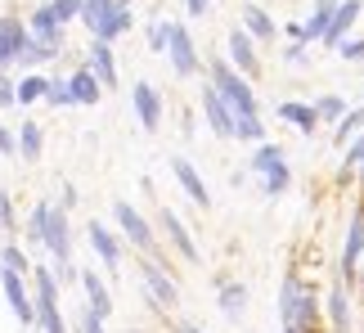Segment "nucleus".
I'll use <instances>...</instances> for the list:
<instances>
[{"label":"nucleus","mask_w":364,"mask_h":333,"mask_svg":"<svg viewBox=\"0 0 364 333\" xmlns=\"http://www.w3.org/2000/svg\"><path fill=\"white\" fill-rule=\"evenodd\" d=\"M207 86H212L220 100L230 104V113L234 117H243V113H257V90H252V81L243 73H234V68L225 59H212V68H207Z\"/></svg>","instance_id":"1"},{"label":"nucleus","mask_w":364,"mask_h":333,"mask_svg":"<svg viewBox=\"0 0 364 333\" xmlns=\"http://www.w3.org/2000/svg\"><path fill=\"white\" fill-rule=\"evenodd\" d=\"M315 311H319L315 293H311V288H306V284L297 280V275H288V280H284V293H279V315H284V324L301 329V333H311Z\"/></svg>","instance_id":"2"},{"label":"nucleus","mask_w":364,"mask_h":333,"mask_svg":"<svg viewBox=\"0 0 364 333\" xmlns=\"http://www.w3.org/2000/svg\"><path fill=\"white\" fill-rule=\"evenodd\" d=\"M41 243L50 248L54 257H59V280H73V230H68V212L59 207V212H54L50 207V221H46V234H41Z\"/></svg>","instance_id":"3"},{"label":"nucleus","mask_w":364,"mask_h":333,"mask_svg":"<svg viewBox=\"0 0 364 333\" xmlns=\"http://www.w3.org/2000/svg\"><path fill=\"white\" fill-rule=\"evenodd\" d=\"M139 280H144V288H149V297H153V307L158 311H176L180 307V288H176V280H171V270H162V261H144L139 266Z\"/></svg>","instance_id":"4"},{"label":"nucleus","mask_w":364,"mask_h":333,"mask_svg":"<svg viewBox=\"0 0 364 333\" xmlns=\"http://www.w3.org/2000/svg\"><path fill=\"white\" fill-rule=\"evenodd\" d=\"M36 320L41 333H68L63 329V315H59V288H54V275L50 270H36Z\"/></svg>","instance_id":"5"},{"label":"nucleus","mask_w":364,"mask_h":333,"mask_svg":"<svg viewBox=\"0 0 364 333\" xmlns=\"http://www.w3.org/2000/svg\"><path fill=\"white\" fill-rule=\"evenodd\" d=\"M113 216H117L122 234H126V239H131V248H139V253H149L153 261H158V239H153V226H149V221L139 216L131 203H122V199L113 203Z\"/></svg>","instance_id":"6"},{"label":"nucleus","mask_w":364,"mask_h":333,"mask_svg":"<svg viewBox=\"0 0 364 333\" xmlns=\"http://www.w3.org/2000/svg\"><path fill=\"white\" fill-rule=\"evenodd\" d=\"M166 59H171L176 77H198V50H193V36L185 23H171V32H166Z\"/></svg>","instance_id":"7"},{"label":"nucleus","mask_w":364,"mask_h":333,"mask_svg":"<svg viewBox=\"0 0 364 333\" xmlns=\"http://www.w3.org/2000/svg\"><path fill=\"white\" fill-rule=\"evenodd\" d=\"M360 257H364V207H355L346 221V243H342V275L346 284L360 280Z\"/></svg>","instance_id":"8"},{"label":"nucleus","mask_w":364,"mask_h":333,"mask_svg":"<svg viewBox=\"0 0 364 333\" xmlns=\"http://www.w3.org/2000/svg\"><path fill=\"white\" fill-rule=\"evenodd\" d=\"M158 221H162V230H166V243L176 248V257H180V261H189V266H193V261H198V243H193V234L185 230V221H180V216H176V212H171L166 203H162Z\"/></svg>","instance_id":"9"},{"label":"nucleus","mask_w":364,"mask_h":333,"mask_svg":"<svg viewBox=\"0 0 364 333\" xmlns=\"http://www.w3.org/2000/svg\"><path fill=\"white\" fill-rule=\"evenodd\" d=\"M225 63L234 68V73H243L247 81L261 73V59H257V41H252V36L243 32V27H234V32H230V59H225Z\"/></svg>","instance_id":"10"},{"label":"nucleus","mask_w":364,"mask_h":333,"mask_svg":"<svg viewBox=\"0 0 364 333\" xmlns=\"http://www.w3.org/2000/svg\"><path fill=\"white\" fill-rule=\"evenodd\" d=\"M360 9H364L360 0H338V9H333V23H328V32L319 36V46H324V50H338L342 41H346V32H351V27H355Z\"/></svg>","instance_id":"11"},{"label":"nucleus","mask_w":364,"mask_h":333,"mask_svg":"<svg viewBox=\"0 0 364 333\" xmlns=\"http://www.w3.org/2000/svg\"><path fill=\"white\" fill-rule=\"evenodd\" d=\"M131 104H135V113H139V127L144 131H158L162 127V95L149 86V81H135V90H131Z\"/></svg>","instance_id":"12"},{"label":"nucleus","mask_w":364,"mask_h":333,"mask_svg":"<svg viewBox=\"0 0 364 333\" xmlns=\"http://www.w3.org/2000/svg\"><path fill=\"white\" fill-rule=\"evenodd\" d=\"M203 117H207V127H212L220 140H234V113H230V104L220 100L212 86H203Z\"/></svg>","instance_id":"13"},{"label":"nucleus","mask_w":364,"mask_h":333,"mask_svg":"<svg viewBox=\"0 0 364 333\" xmlns=\"http://www.w3.org/2000/svg\"><path fill=\"white\" fill-rule=\"evenodd\" d=\"M171 176L180 180V189H185L198 207H212V189L203 185V176L193 171V162H189V158H171Z\"/></svg>","instance_id":"14"},{"label":"nucleus","mask_w":364,"mask_h":333,"mask_svg":"<svg viewBox=\"0 0 364 333\" xmlns=\"http://www.w3.org/2000/svg\"><path fill=\"white\" fill-rule=\"evenodd\" d=\"M27 36L41 41L46 50H59V46H63V32H59V23H54L50 5H41V9L32 14V18H27Z\"/></svg>","instance_id":"15"},{"label":"nucleus","mask_w":364,"mask_h":333,"mask_svg":"<svg viewBox=\"0 0 364 333\" xmlns=\"http://www.w3.org/2000/svg\"><path fill=\"white\" fill-rule=\"evenodd\" d=\"M0 280H5V297H9L14 315H18L23 324H32L36 311H32V297H27V288H23V275H18V270H0Z\"/></svg>","instance_id":"16"},{"label":"nucleus","mask_w":364,"mask_h":333,"mask_svg":"<svg viewBox=\"0 0 364 333\" xmlns=\"http://www.w3.org/2000/svg\"><path fill=\"white\" fill-rule=\"evenodd\" d=\"M239 27H243V32L252 36V41H274V32H279V23L270 18V14H265L261 5H252V0H247V5L239 9Z\"/></svg>","instance_id":"17"},{"label":"nucleus","mask_w":364,"mask_h":333,"mask_svg":"<svg viewBox=\"0 0 364 333\" xmlns=\"http://www.w3.org/2000/svg\"><path fill=\"white\" fill-rule=\"evenodd\" d=\"M135 27V18H131V5H122V0H113L108 5V18H104V27L95 32V41H104V46H113L117 36H126Z\"/></svg>","instance_id":"18"},{"label":"nucleus","mask_w":364,"mask_h":333,"mask_svg":"<svg viewBox=\"0 0 364 333\" xmlns=\"http://www.w3.org/2000/svg\"><path fill=\"white\" fill-rule=\"evenodd\" d=\"M90 248L100 253V261H104L108 270H117V266H122V243H117V234H113V230H104L100 221H90Z\"/></svg>","instance_id":"19"},{"label":"nucleus","mask_w":364,"mask_h":333,"mask_svg":"<svg viewBox=\"0 0 364 333\" xmlns=\"http://www.w3.org/2000/svg\"><path fill=\"white\" fill-rule=\"evenodd\" d=\"M23 41H27V27H23L18 18H0V68L18 59Z\"/></svg>","instance_id":"20"},{"label":"nucleus","mask_w":364,"mask_h":333,"mask_svg":"<svg viewBox=\"0 0 364 333\" xmlns=\"http://www.w3.org/2000/svg\"><path fill=\"white\" fill-rule=\"evenodd\" d=\"M81 288H86V297H90V311L100 315V320H108V315H113V297H108V284H104L95 270H81Z\"/></svg>","instance_id":"21"},{"label":"nucleus","mask_w":364,"mask_h":333,"mask_svg":"<svg viewBox=\"0 0 364 333\" xmlns=\"http://www.w3.org/2000/svg\"><path fill=\"white\" fill-rule=\"evenodd\" d=\"M90 73H95V81L108 90V86H117V63H113V50L104 46V41H95L90 46Z\"/></svg>","instance_id":"22"},{"label":"nucleus","mask_w":364,"mask_h":333,"mask_svg":"<svg viewBox=\"0 0 364 333\" xmlns=\"http://www.w3.org/2000/svg\"><path fill=\"white\" fill-rule=\"evenodd\" d=\"M68 90H73V104H100V95H104V86L95 81L90 68H81V73L68 77Z\"/></svg>","instance_id":"23"},{"label":"nucleus","mask_w":364,"mask_h":333,"mask_svg":"<svg viewBox=\"0 0 364 333\" xmlns=\"http://www.w3.org/2000/svg\"><path fill=\"white\" fill-rule=\"evenodd\" d=\"M216 297H220V311H225L230 320H239V315L247 311V288L234 284V280H220L216 284Z\"/></svg>","instance_id":"24"},{"label":"nucleus","mask_w":364,"mask_h":333,"mask_svg":"<svg viewBox=\"0 0 364 333\" xmlns=\"http://www.w3.org/2000/svg\"><path fill=\"white\" fill-rule=\"evenodd\" d=\"M333 9H338V0H315V14L301 23V32H306V46H315V41L328 32V23H333Z\"/></svg>","instance_id":"25"},{"label":"nucleus","mask_w":364,"mask_h":333,"mask_svg":"<svg viewBox=\"0 0 364 333\" xmlns=\"http://www.w3.org/2000/svg\"><path fill=\"white\" fill-rule=\"evenodd\" d=\"M274 113L284 117V122H292L297 131H306V135H311V131L319 127V117H315V108H311V104H292V100H288V104H279Z\"/></svg>","instance_id":"26"},{"label":"nucleus","mask_w":364,"mask_h":333,"mask_svg":"<svg viewBox=\"0 0 364 333\" xmlns=\"http://www.w3.org/2000/svg\"><path fill=\"white\" fill-rule=\"evenodd\" d=\"M364 131V108H346V113L338 117V131H333V144H351L355 140V135Z\"/></svg>","instance_id":"27"},{"label":"nucleus","mask_w":364,"mask_h":333,"mask_svg":"<svg viewBox=\"0 0 364 333\" xmlns=\"http://www.w3.org/2000/svg\"><path fill=\"white\" fill-rule=\"evenodd\" d=\"M328 320H333V329H351V302H346V288L338 284V288H333V293H328Z\"/></svg>","instance_id":"28"},{"label":"nucleus","mask_w":364,"mask_h":333,"mask_svg":"<svg viewBox=\"0 0 364 333\" xmlns=\"http://www.w3.org/2000/svg\"><path fill=\"white\" fill-rule=\"evenodd\" d=\"M279 162H284V149L265 140V144H257V154H252V162H247V166H252L257 176H265V171H270V166H279Z\"/></svg>","instance_id":"29"},{"label":"nucleus","mask_w":364,"mask_h":333,"mask_svg":"<svg viewBox=\"0 0 364 333\" xmlns=\"http://www.w3.org/2000/svg\"><path fill=\"white\" fill-rule=\"evenodd\" d=\"M234 135L247 144H265V127H261V117L257 113H243V117H234Z\"/></svg>","instance_id":"30"},{"label":"nucleus","mask_w":364,"mask_h":333,"mask_svg":"<svg viewBox=\"0 0 364 333\" xmlns=\"http://www.w3.org/2000/svg\"><path fill=\"white\" fill-rule=\"evenodd\" d=\"M108 5H113V0H81V14H77V18L86 23L90 32H100L104 18H108Z\"/></svg>","instance_id":"31"},{"label":"nucleus","mask_w":364,"mask_h":333,"mask_svg":"<svg viewBox=\"0 0 364 333\" xmlns=\"http://www.w3.org/2000/svg\"><path fill=\"white\" fill-rule=\"evenodd\" d=\"M311 108H315V117H319V122H338V117L346 113V100H342V95H319Z\"/></svg>","instance_id":"32"},{"label":"nucleus","mask_w":364,"mask_h":333,"mask_svg":"<svg viewBox=\"0 0 364 333\" xmlns=\"http://www.w3.org/2000/svg\"><path fill=\"white\" fill-rule=\"evenodd\" d=\"M46 86H50L46 77H27L23 86H14V104H36V100H46Z\"/></svg>","instance_id":"33"},{"label":"nucleus","mask_w":364,"mask_h":333,"mask_svg":"<svg viewBox=\"0 0 364 333\" xmlns=\"http://www.w3.org/2000/svg\"><path fill=\"white\" fill-rule=\"evenodd\" d=\"M14 144L23 149L27 162H36V158H41V127H36V122H23V135H18Z\"/></svg>","instance_id":"34"},{"label":"nucleus","mask_w":364,"mask_h":333,"mask_svg":"<svg viewBox=\"0 0 364 333\" xmlns=\"http://www.w3.org/2000/svg\"><path fill=\"white\" fill-rule=\"evenodd\" d=\"M261 180H265V194H270V199H279V194L292 185V171H288V162H279V166H270Z\"/></svg>","instance_id":"35"},{"label":"nucleus","mask_w":364,"mask_h":333,"mask_svg":"<svg viewBox=\"0 0 364 333\" xmlns=\"http://www.w3.org/2000/svg\"><path fill=\"white\" fill-rule=\"evenodd\" d=\"M50 14H54V23H73L77 14H81V0H50Z\"/></svg>","instance_id":"36"},{"label":"nucleus","mask_w":364,"mask_h":333,"mask_svg":"<svg viewBox=\"0 0 364 333\" xmlns=\"http://www.w3.org/2000/svg\"><path fill=\"white\" fill-rule=\"evenodd\" d=\"M46 100H50L54 108H68V104H73V90H68V77L50 81V86H46Z\"/></svg>","instance_id":"37"},{"label":"nucleus","mask_w":364,"mask_h":333,"mask_svg":"<svg viewBox=\"0 0 364 333\" xmlns=\"http://www.w3.org/2000/svg\"><path fill=\"white\" fill-rule=\"evenodd\" d=\"M46 221H50V203H36L32 221H27V234H32V243H41V234H46Z\"/></svg>","instance_id":"38"},{"label":"nucleus","mask_w":364,"mask_h":333,"mask_svg":"<svg viewBox=\"0 0 364 333\" xmlns=\"http://www.w3.org/2000/svg\"><path fill=\"white\" fill-rule=\"evenodd\" d=\"M166 32H171V18H158L149 27V46L153 50H166Z\"/></svg>","instance_id":"39"},{"label":"nucleus","mask_w":364,"mask_h":333,"mask_svg":"<svg viewBox=\"0 0 364 333\" xmlns=\"http://www.w3.org/2000/svg\"><path fill=\"white\" fill-rule=\"evenodd\" d=\"M0 266H5V270H27V257H23V248H5V253H0Z\"/></svg>","instance_id":"40"},{"label":"nucleus","mask_w":364,"mask_h":333,"mask_svg":"<svg viewBox=\"0 0 364 333\" xmlns=\"http://www.w3.org/2000/svg\"><path fill=\"white\" fill-rule=\"evenodd\" d=\"M338 54H342V59H351V63H360V59H364V36L342 41V46H338Z\"/></svg>","instance_id":"41"},{"label":"nucleus","mask_w":364,"mask_h":333,"mask_svg":"<svg viewBox=\"0 0 364 333\" xmlns=\"http://www.w3.org/2000/svg\"><path fill=\"white\" fill-rule=\"evenodd\" d=\"M360 158H364V131H360L355 140H351V149H346V162H342V166L351 171V166H360Z\"/></svg>","instance_id":"42"},{"label":"nucleus","mask_w":364,"mask_h":333,"mask_svg":"<svg viewBox=\"0 0 364 333\" xmlns=\"http://www.w3.org/2000/svg\"><path fill=\"white\" fill-rule=\"evenodd\" d=\"M81 329H86V333H104V320L86 307V315H81Z\"/></svg>","instance_id":"43"},{"label":"nucleus","mask_w":364,"mask_h":333,"mask_svg":"<svg viewBox=\"0 0 364 333\" xmlns=\"http://www.w3.org/2000/svg\"><path fill=\"white\" fill-rule=\"evenodd\" d=\"M185 9H189V18H203V14L212 9V0H185Z\"/></svg>","instance_id":"44"},{"label":"nucleus","mask_w":364,"mask_h":333,"mask_svg":"<svg viewBox=\"0 0 364 333\" xmlns=\"http://www.w3.org/2000/svg\"><path fill=\"white\" fill-rule=\"evenodd\" d=\"M284 59H288V63H301V59H306V46H301V41H292V46L284 50Z\"/></svg>","instance_id":"45"},{"label":"nucleus","mask_w":364,"mask_h":333,"mask_svg":"<svg viewBox=\"0 0 364 333\" xmlns=\"http://www.w3.org/2000/svg\"><path fill=\"white\" fill-rule=\"evenodd\" d=\"M0 104H5V108L14 104V81L9 77H0Z\"/></svg>","instance_id":"46"},{"label":"nucleus","mask_w":364,"mask_h":333,"mask_svg":"<svg viewBox=\"0 0 364 333\" xmlns=\"http://www.w3.org/2000/svg\"><path fill=\"white\" fill-rule=\"evenodd\" d=\"M14 149H18V144H14V135L0 127V154H14Z\"/></svg>","instance_id":"47"},{"label":"nucleus","mask_w":364,"mask_h":333,"mask_svg":"<svg viewBox=\"0 0 364 333\" xmlns=\"http://www.w3.org/2000/svg\"><path fill=\"white\" fill-rule=\"evenodd\" d=\"M0 221H5V226L14 221V207H9V199H5V194H0Z\"/></svg>","instance_id":"48"},{"label":"nucleus","mask_w":364,"mask_h":333,"mask_svg":"<svg viewBox=\"0 0 364 333\" xmlns=\"http://www.w3.org/2000/svg\"><path fill=\"white\" fill-rule=\"evenodd\" d=\"M180 333H203V329H193V324H180Z\"/></svg>","instance_id":"49"},{"label":"nucleus","mask_w":364,"mask_h":333,"mask_svg":"<svg viewBox=\"0 0 364 333\" xmlns=\"http://www.w3.org/2000/svg\"><path fill=\"white\" fill-rule=\"evenodd\" d=\"M284 333H301V329H292V324H284Z\"/></svg>","instance_id":"50"},{"label":"nucleus","mask_w":364,"mask_h":333,"mask_svg":"<svg viewBox=\"0 0 364 333\" xmlns=\"http://www.w3.org/2000/svg\"><path fill=\"white\" fill-rule=\"evenodd\" d=\"M360 180H364V158H360Z\"/></svg>","instance_id":"51"}]
</instances>
